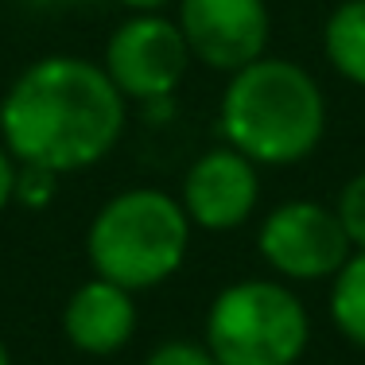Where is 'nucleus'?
<instances>
[{"instance_id":"nucleus-15","label":"nucleus","mask_w":365,"mask_h":365,"mask_svg":"<svg viewBox=\"0 0 365 365\" xmlns=\"http://www.w3.org/2000/svg\"><path fill=\"white\" fill-rule=\"evenodd\" d=\"M16 179H20V163H16L12 152L0 144V214H4L8 202L16 198Z\"/></svg>"},{"instance_id":"nucleus-3","label":"nucleus","mask_w":365,"mask_h":365,"mask_svg":"<svg viewBox=\"0 0 365 365\" xmlns=\"http://www.w3.org/2000/svg\"><path fill=\"white\" fill-rule=\"evenodd\" d=\"M190 218L168 190L133 187L113 195L90 222L86 257L101 280L144 292L171 280L187 260Z\"/></svg>"},{"instance_id":"nucleus-4","label":"nucleus","mask_w":365,"mask_h":365,"mask_svg":"<svg viewBox=\"0 0 365 365\" xmlns=\"http://www.w3.org/2000/svg\"><path fill=\"white\" fill-rule=\"evenodd\" d=\"M307 338V307L276 280H237L206 311V350L218 365H295Z\"/></svg>"},{"instance_id":"nucleus-7","label":"nucleus","mask_w":365,"mask_h":365,"mask_svg":"<svg viewBox=\"0 0 365 365\" xmlns=\"http://www.w3.org/2000/svg\"><path fill=\"white\" fill-rule=\"evenodd\" d=\"M179 31L190 58L210 71L237 74L264 58L272 16L264 0H179Z\"/></svg>"},{"instance_id":"nucleus-2","label":"nucleus","mask_w":365,"mask_h":365,"mask_svg":"<svg viewBox=\"0 0 365 365\" xmlns=\"http://www.w3.org/2000/svg\"><path fill=\"white\" fill-rule=\"evenodd\" d=\"M327 133L319 82L292 58H257L230 74L222 93V136L233 152L264 168L307 160Z\"/></svg>"},{"instance_id":"nucleus-11","label":"nucleus","mask_w":365,"mask_h":365,"mask_svg":"<svg viewBox=\"0 0 365 365\" xmlns=\"http://www.w3.org/2000/svg\"><path fill=\"white\" fill-rule=\"evenodd\" d=\"M330 319L342 330V338L365 350V253H354L338 268L330 288Z\"/></svg>"},{"instance_id":"nucleus-1","label":"nucleus","mask_w":365,"mask_h":365,"mask_svg":"<svg viewBox=\"0 0 365 365\" xmlns=\"http://www.w3.org/2000/svg\"><path fill=\"white\" fill-rule=\"evenodd\" d=\"M125 133V93L101 66L78 55H47L8 86L0 140L24 168L55 175L93 168Z\"/></svg>"},{"instance_id":"nucleus-5","label":"nucleus","mask_w":365,"mask_h":365,"mask_svg":"<svg viewBox=\"0 0 365 365\" xmlns=\"http://www.w3.org/2000/svg\"><path fill=\"white\" fill-rule=\"evenodd\" d=\"M257 249L272 272L288 280H327L354 257L338 214L311 198L280 202L257 233Z\"/></svg>"},{"instance_id":"nucleus-8","label":"nucleus","mask_w":365,"mask_h":365,"mask_svg":"<svg viewBox=\"0 0 365 365\" xmlns=\"http://www.w3.org/2000/svg\"><path fill=\"white\" fill-rule=\"evenodd\" d=\"M257 198H260L257 163L233 152L230 144H222L202 152L187 168L179 202L187 210L190 225L225 233L249 222V214L257 210Z\"/></svg>"},{"instance_id":"nucleus-18","label":"nucleus","mask_w":365,"mask_h":365,"mask_svg":"<svg viewBox=\"0 0 365 365\" xmlns=\"http://www.w3.org/2000/svg\"><path fill=\"white\" fill-rule=\"evenodd\" d=\"M0 365H12V358H8V346L0 342Z\"/></svg>"},{"instance_id":"nucleus-16","label":"nucleus","mask_w":365,"mask_h":365,"mask_svg":"<svg viewBox=\"0 0 365 365\" xmlns=\"http://www.w3.org/2000/svg\"><path fill=\"white\" fill-rule=\"evenodd\" d=\"M117 4L133 8V12H155V8H163L168 0H117Z\"/></svg>"},{"instance_id":"nucleus-14","label":"nucleus","mask_w":365,"mask_h":365,"mask_svg":"<svg viewBox=\"0 0 365 365\" xmlns=\"http://www.w3.org/2000/svg\"><path fill=\"white\" fill-rule=\"evenodd\" d=\"M144 365H218V361L206 350V342L198 346V342H182V338H168L148 354Z\"/></svg>"},{"instance_id":"nucleus-12","label":"nucleus","mask_w":365,"mask_h":365,"mask_svg":"<svg viewBox=\"0 0 365 365\" xmlns=\"http://www.w3.org/2000/svg\"><path fill=\"white\" fill-rule=\"evenodd\" d=\"M334 214H338V222H342L346 237H350L354 253H365V171H358L354 179H346Z\"/></svg>"},{"instance_id":"nucleus-17","label":"nucleus","mask_w":365,"mask_h":365,"mask_svg":"<svg viewBox=\"0 0 365 365\" xmlns=\"http://www.w3.org/2000/svg\"><path fill=\"white\" fill-rule=\"evenodd\" d=\"M36 4H47V8H71V4H82V0H36Z\"/></svg>"},{"instance_id":"nucleus-6","label":"nucleus","mask_w":365,"mask_h":365,"mask_svg":"<svg viewBox=\"0 0 365 365\" xmlns=\"http://www.w3.org/2000/svg\"><path fill=\"white\" fill-rule=\"evenodd\" d=\"M190 66V47L179 24L163 20L160 12H136L106 43L101 71L125 98L160 101L182 82Z\"/></svg>"},{"instance_id":"nucleus-10","label":"nucleus","mask_w":365,"mask_h":365,"mask_svg":"<svg viewBox=\"0 0 365 365\" xmlns=\"http://www.w3.org/2000/svg\"><path fill=\"white\" fill-rule=\"evenodd\" d=\"M323 51L346 82L365 86V0H342L327 16Z\"/></svg>"},{"instance_id":"nucleus-9","label":"nucleus","mask_w":365,"mask_h":365,"mask_svg":"<svg viewBox=\"0 0 365 365\" xmlns=\"http://www.w3.org/2000/svg\"><path fill=\"white\" fill-rule=\"evenodd\" d=\"M63 334L71 338L74 350L93 354V358L117 354L136 334L133 292L113 280H101V276L86 280L63 307Z\"/></svg>"},{"instance_id":"nucleus-13","label":"nucleus","mask_w":365,"mask_h":365,"mask_svg":"<svg viewBox=\"0 0 365 365\" xmlns=\"http://www.w3.org/2000/svg\"><path fill=\"white\" fill-rule=\"evenodd\" d=\"M58 190V175L47 168H24L20 163V179H16V198H20L24 206H31V210H43V206L55 198Z\"/></svg>"}]
</instances>
